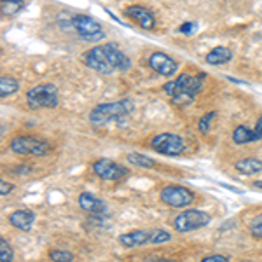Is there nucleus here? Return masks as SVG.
<instances>
[{"mask_svg":"<svg viewBox=\"0 0 262 262\" xmlns=\"http://www.w3.org/2000/svg\"><path fill=\"white\" fill-rule=\"evenodd\" d=\"M119 243L124 247H142V245H150V231H133L126 232L119 238Z\"/></svg>","mask_w":262,"mask_h":262,"instance_id":"15","label":"nucleus"},{"mask_svg":"<svg viewBox=\"0 0 262 262\" xmlns=\"http://www.w3.org/2000/svg\"><path fill=\"white\" fill-rule=\"evenodd\" d=\"M14 259V252H12L11 245L7 239H0V262H12Z\"/></svg>","mask_w":262,"mask_h":262,"instance_id":"25","label":"nucleus"},{"mask_svg":"<svg viewBox=\"0 0 262 262\" xmlns=\"http://www.w3.org/2000/svg\"><path fill=\"white\" fill-rule=\"evenodd\" d=\"M84 63H86L91 70L98 72V74H105V75L112 74V72L116 70L112 67V63L108 61L103 46H100V48H91L90 51H86V53H84Z\"/></svg>","mask_w":262,"mask_h":262,"instance_id":"10","label":"nucleus"},{"mask_svg":"<svg viewBox=\"0 0 262 262\" xmlns=\"http://www.w3.org/2000/svg\"><path fill=\"white\" fill-rule=\"evenodd\" d=\"M18 90H19V84L16 79L7 77V75L0 77V96H2V98H7V96L14 95Z\"/></svg>","mask_w":262,"mask_h":262,"instance_id":"20","label":"nucleus"},{"mask_svg":"<svg viewBox=\"0 0 262 262\" xmlns=\"http://www.w3.org/2000/svg\"><path fill=\"white\" fill-rule=\"evenodd\" d=\"M210 224V215L201 212V210H185L182 212L179 217L175 219L173 226L179 232H189V231H196L200 227Z\"/></svg>","mask_w":262,"mask_h":262,"instance_id":"7","label":"nucleus"},{"mask_svg":"<svg viewBox=\"0 0 262 262\" xmlns=\"http://www.w3.org/2000/svg\"><path fill=\"white\" fill-rule=\"evenodd\" d=\"M147 63H149V67L156 72V74L164 75V77L175 75L177 69H179V63L164 53H152L149 56V60H147Z\"/></svg>","mask_w":262,"mask_h":262,"instance_id":"11","label":"nucleus"},{"mask_svg":"<svg viewBox=\"0 0 262 262\" xmlns=\"http://www.w3.org/2000/svg\"><path fill=\"white\" fill-rule=\"evenodd\" d=\"M232 140L238 145H245V143L255 142V133H253V129L247 128V126H238L232 131Z\"/></svg>","mask_w":262,"mask_h":262,"instance_id":"19","label":"nucleus"},{"mask_svg":"<svg viewBox=\"0 0 262 262\" xmlns=\"http://www.w3.org/2000/svg\"><path fill=\"white\" fill-rule=\"evenodd\" d=\"M231 60H232L231 49L224 48V46H217V48H213L205 58V61L210 63V65H224V63H227Z\"/></svg>","mask_w":262,"mask_h":262,"instance_id":"17","label":"nucleus"},{"mask_svg":"<svg viewBox=\"0 0 262 262\" xmlns=\"http://www.w3.org/2000/svg\"><path fill=\"white\" fill-rule=\"evenodd\" d=\"M205 77H206L205 74H198V75L180 74L175 81L164 84L163 90L166 95L171 96L173 103H179V105L191 103L194 100V96L201 91Z\"/></svg>","mask_w":262,"mask_h":262,"instance_id":"1","label":"nucleus"},{"mask_svg":"<svg viewBox=\"0 0 262 262\" xmlns=\"http://www.w3.org/2000/svg\"><path fill=\"white\" fill-rule=\"evenodd\" d=\"M133 111L131 100H119V101H108V103H100L90 114V121L93 124H105L121 117H126Z\"/></svg>","mask_w":262,"mask_h":262,"instance_id":"2","label":"nucleus"},{"mask_svg":"<svg viewBox=\"0 0 262 262\" xmlns=\"http://www.w3.org/2000/svg\"><path fill=\"white\" fill-rule=\"evenodd\" d=\"M93 171H95L101 180H107V182L121 180L122 177L128 175V168L112 161V159H98V161H95L93 163Z\"/></svg>","mask_w":262,"mask_h":262,"instance_id":"9","label":"nucleus"},{"mask_svg":"<svg viewBox=\"0 0 262 262\" xmlns=\"http://www.w3.org/2000/svg\"><path fill=\"white\" fill-rule=\"evenodd\" d=\"M213 117H215V112H208L201 117L200 122H198V128H200L201 133H206V131L210 129V122L213 121Z\"/></svg>","mask_w":262,"mask_h":262,"instance_id":"27","label":"nucleus"},{"mask_svg":"<svg viewBox=\"0 0 262 262\" xmlns=\"http://www.w3.org/2000/svg\"><path fill=\"white\" fill-rule=\"evenodd\" d=\"M72 27L75 28L77 35L86 42H98L105 37L103 28L93 16L77 14L72 18Z\"/></svg>","mask_w":262,"mask_h":262,"instance_id":"5","label":"nucleus"},{"mask_svg":"<svg viewBox=\"0 0 262 262\" xmlns=\"http://www.w3.org/2000/svg\"><path fill=\"white\" fill-rule=\"evenodd\" d=\"M234 168L243 175H255L262 171V161L257 158H245L234 163Z\"/></svg>","mask_w":262,"mask_h":262,"instance_id":"18","label":"nucleus"},{"mask_svg":"<svg viewBox=\"0 0 262 262\" xmlns=\"http://www.w3.org/2000/svg\"><path fill=\"white\" fill-rule=\"evenodd\" d=\"M30 108H54L58 105V90L54 84H39L27 93Z\"/></svg>","mask_w":262,"mask_h":262,"instance_id":"4","label":"nucleus"},{"mask_svg":"<svg viewBox=\"0 0 262 262\" xmlns=\"http://www.w3.org/2000/svg\"><path fill=\"white\" fill-rule=\"evenodd\" d=\"M9 149L18 156H46L49 154L51 145L46 140H40V138L30 137V135H19V137H14L9 143Z\"/></svg>","mask_w":262,"mask_h":262,"instance_id":"3","label":"nucleus"},{"mask_svg":"<svg viewBox=\"0 0 262 262\" xmlns=\"http://www.w3.org/2000/svg\"><path fill=\"white\" fill-rule=\"evenodd\" d=\"M171 239V234L164 229H150V245H161Z\"/></svg>","mask_w":262,"mask_h":262,"instance_id":"23","label":"nucleus"},{"mask_svg":"<svg viewBox=\"0 0 262 262\" xmlns=\"http://www.w3.org/2000/svg\"><path fill=\"white\" fill-rule=\"evenodd\" d=\"M79 206H81L82 210H86V212L96 213V215L105 212V203L98 200L96 196H93L91 192H82L81 196H79Z\"/></svg>","mask_w":262,"mask_h":262,"instance_id":"16","label":"nucleus"},{"mask_svg":"<svg viewBox=\"0 0 262 262\" xmlns=\"http://www.w3.org/2000/svg\"><path fill=\"white\" fill-rule=\"evenodd\" d=\"M124 14L128 16L129 19H133L138 27L143 28V30H152V28L156 27L154 14H152L149 9L142 7V6H131V7H128V9L124 11Z\"/></svg>","mask_w":262,"mask_h":262,"instance_id":"12","label":"nucleus"},{"mask_svg":"<svg viewBox=\"0 0 262 262\" xmlns=\"http://www.w3.org/2000/svg\"><path fill=\"white\" fill-rule=\"evenodd\" d=\"M179 30L182 32V33H185V35H192V32L196 30V23H184L182 27L179 28Z\"/></svg>","mask_w":262,"mask_h":262,"instance_id":"29","label":"nucleus"},{"mask_svg":"<svg viewBox=\"0 0 262 262\" xmlns=\"http://www.w3.org/2000/svg\"><path fill=\"white\" fill-rule=\"evenodd\" d=\"M201 262H229V257L221 255V253H215V255H208L205 257Z\"/></svg>","mask_w":262,"mask_h":262,"instance_id":"28","label":"nucleus"},{"mask_svg":"<svg viewBox=\"0 0 262 262\" xmlns=\"http://www.w3.org/2000/svg\"><path fill=\"white\" fill-rule=\"evenodd\" d=\"M48 257H49V260H53V262H72L74 260V253L69 250H51Z\"/></svg>","mask_w":262,"mask_h":262,"instance_id":"24","label":"nucleus"},{"mask_svg":"<svg viewBox=\"0 0 262 262\" xmlns=\"http://www.w3.org/2000/svg\"><path fill=\"white\" fill-rule=\"evenodd\" d=\"M248 229H250V234L253 238L257 239H262V213L255 215V217L252 219L250 226H248Z\"/></svg>","mask_w":262,"mask_h":262,"instance_id":"26","label":"nucleus"},{"mask_svg":"<svg viewBox=\"0 0 262 262\" xmlns=\"http://www.w3.org/2000/svg\"><path fill=\"white\" fill-rule=\"evenodd\" d=\"M11 191H12V185L9 184V182H6V180L0 182V194H2V196H6V194H9Z\"/></svg>","mask_w":262,"mask_h":262,"instance_id":"30","label":"nucleus"},{"mask_svg":"<svg viewBox=\"0 0 262 262\" xmlns=\"http://www.w3.org/2000/svg\"><path fill=\"white\" fill-rule=\"evenodd\" d=\"M25 7L23 0H2L0 2V9H2L4 16H14Z\"/></svg>","mask_w":262,"mask_h":262,"instance_id":"21","label":"nucleus"},{"mask_svg":"<svg viewBox=\"0 0 262 262\" xmlns=\"http://www.w3.org/2000/svg\"><path fill=\"white\" fill-rule=\"evenodd\" d=\"M161 201L171 208H185L194 201V194L182 185H166L161 191Z\"/></svg>","mask_w":262,"mask_h":262,"instance_id":"8","label":"nucleus"},{"mask_svg":"<svg viewBox=\"0 0 262 262\" xmlns=\"http://www.w3.org/2000/svg\"><path fill=\"white\" fill-rule=\"evenodd\" d=\"M103 49H105V53H107V58H108V61L112 63V67L116 70H119V72H124V70H128L129 67H131V61H129V58L126 56L122 51L117 48L114 42H107V44L103 46Z\"/></svg>","mask_w":262,"mask_h":262,"instance_id":"13","label":"nucleus"},{"mask_svg":"<svg viewBox=\"0 0 262 262\" xmlns=\"http://www.w3.org/2000/svg\"><path fill=\"white\" fill-rule=\"evenodd\" d=\"M253 133H255V142L262 140V117H259V121H257L255 128H253Z\"/></svg>","mask_w":262,"mask_h":262,"instance_id":"31","label":"nucleus"},{"mask_svg":"<svg viewBox=\"0 0 262 262\" xmlns=\"http://www.w3.org/2000/svg\"><path fill=\"white\" fill-rule=\"evenodd\" d=\"M35 222V213L32 210H16L9 215V224L19 231H30Z\"/></svg>","mask_w":262,"mask_h":262,"instance_id":"14","label":"nucleus"},{"mask_svg":"<svg viewBox=\"0 0 262 262\" xmlns=\"http://www.w3.org/2000/svg\"><path fill=\"white\" fill-rule=\"evenodd\" d=\"M253 187H255V189H262V180L253 182Z\"/></svg>","mask_w":262,"mask_h":262,"instance_id":"32","label":"nucleus"},{"mask_svg":"<svg viewBox=\"0 0 262 262\" xmlns=\"http://www.w3.org/2000/svg\"><path fill=\"white\" fill-rule=\"evenodd\" d=\"M128 161L131 164H135V166L147 168V170H150V168L156 166V163L152 161L150 158H147V156H143V154H138V152H131V154H128Z\"/></svg>","mask_w":262,"mask_h":262,"instance_id":"22","label":"nucleus"},{"mask_svg":"<svg viewBox=\"0 0 262 262\" xmlns=\"http://www.w3.org/2000/svg\"><path fill=\"white\" fill-rule=\"evenodd\" d=\"M150 147L158 154L163 156H180L185 150V143L182 140V137L173 133H161L156 135L150 140Z\"/></svg>","mask_w":262,"mask_h":262,"instance_id":"6","label":"nucleus"}]
</instances>
